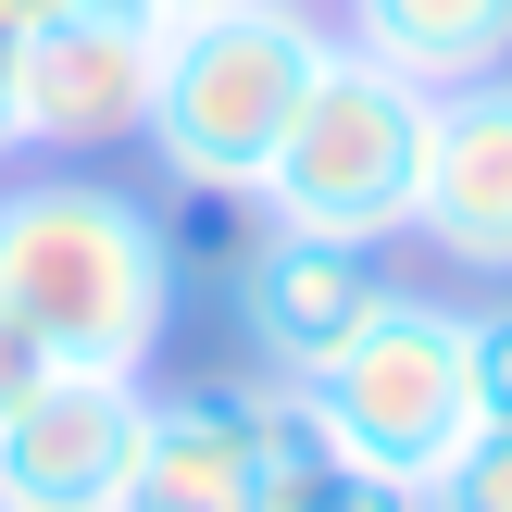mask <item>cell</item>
Listing matches in <instances>:
<instances>
[{"mask_svg":"<svg viewBox=\"0 0 512 512\" xmlns=\"http://www.w3.org/2000/svg\"><path fill=\"white\" fill-rule=\"evenodd\" d=\"M338 38L400 63L413 88H475L512 75V0H338Z\"/></svg>","mask_w":512,"mask_h":512,"instance_id":"cell-9","label":"cell"},{"mask_svg":"<svg viewBox=\"0 0 512 512\" xmlns=\"http://www.w3.org/2000/svg\"><path fill=\"white\" fill-rule=\"evenodd\" d=\"M263 512H425V488H413V475H375V463H350V450L313 425V450H300V463L275 475V500H263Z\"/></svg>","mask_w":512,"mask_h":512,"instance_id":"cell-11","label":"cell"},{"mask_svg":"<svg viewBox=\"0 0 512 512\" xmlns=\"http://www.w3.org/2000/svg\"><path fill=\"white\" fill-rule=\"evenodd\" d=\"M150 88H163V25L138 0H88V13L25 38V150H50V163L138 150L150 138Z\"/></svg>","mask_w":512,"mask_h":512,"instance_id":"cell-5","label":"cell"},{"mask_svg":"<svg viewBox=\"0 0 512 512\" xmlns=\"http://www.w3.org/2000/svg\"><path fill=\"white\" fill-rule=\"evenodd\" d=\"M338 50V13L313 0H225V13L163 25V88H150V138L163 150V188H250L263 200V163L288 138L300 88Z\"/></svg>","mask_w":512,"mask_h":512,"instance_id":"cell-2","label":"cell"},{"mask_svg":"<svg viewBox=\"0 0 512 512\" xmlns=\"http://www.w3.org/2000/svg\"><path fill=\"white\" fill-rule=\"evenodd\" d=\"M0 163H25V25H0Z\"/></svg>","mask_w":512,"mask_h":512,"instance_id":"cell-16","label":"cell"},{"mask_svg":"<svg viewBox=\"0 0 512 512\" xmlns=\"http://www.w3.org/2000/svg\"><path fill=\"white\" fill-rule=\"evenodd\" d=\"M0 313L75 375H150L175 325L163 200L113 175H13L0 188Z\"/></svg>","mask_w":512,"mask_h":512,"instance_id":"cell-1","label":"cell"},{"mask_svg":"<svg viewBox=\"0 0 512 512\" xmlns=\"http://www.w3.org/2000/svg\"><path fill=\"white\" fill-rule=\"evenodd\" d=\"M463 338H475V425H512V288L475 300Z\"/></svg>","mask_w":512,"mask_h":512,"instance_id":"cell-13","label":"cell"},{"mask_svg":"<svg viewBox=\"0 0 512 512\" xmlns=\"http://www.w3.org/2000/svg\"><path fill=\"white\" fill-rule=\"evenodd\" d=\"M300 400H313V425L350 450V463L413 475V488H425V475L475 438V338H463V300L400 288Z\"/></svg>","mask_w":512,"mask_h":512,"instance_id":"cell-4","label":"cell"},{"mask_svg":"<svg viewBox=\"0 0 512 512\" xmlns=\"http://www.w3.org/2000/svg\"><path fill=\"white\" fill-rule=\"evenodd\" d=\"M63 13H88V0H0V25H25V38H38V25H63Z\"/></svg>","mask_w":512,"mask_h":512,"instance_id":"cell-17","label":"cell"},{"mask_svg":"<svg viewBox=\"0 0 512 512\" xmlns=\"http://www.w3.org/2000/svg\"><path fill=\"white\" fill-rule=\"evenodd\" d=\"M50 375H63V363H50V350H38V338H25V325H13V313H0V413H25V400H38V388H50Z\"/></svg>","mask_w":512,"mask_h":512,"instance_id":"cell-15","label":"cell"},{"mask_svg":"<svg viewBox=\"0 0 512 512\" xmlns=\"http://www.w3.org/2000/svg\"><path fill=\"white\" fill-rule=\"evenodd\" d=\"M150 25H188V13H225V0H138Z\"/></svg>","mask_w":512,"mask_h":512,"instance_id":"cell-18","label":"cell"},{"mask_svg":"<svg viewBox=\"0 0 512 512\" xmlns=\"http://www.w3.org/2000/svg\"><path fill=\"white\" fill-rule=\"evenodd\" d=\"M150 463V375H50L0 413V512H113Z\"/></svg>","mask_w":512,"mask_h":512,"instance_id":"cell-7","label":"cell"},{"mask_svg":"<svg viewBox=\"0 0 512 512\" xmlns=\"http://www.w3.org/2000/svg\"><path fill=\"white\" fill-rule=\"evenodd\" d=\"M413 238L438 250V263H463V275H488V288H512V75L438 88Z\"/></svg>","mask_w":512,"mask_h":512,"instance_id":"cell-8","label":"cell"},{"mask_svg":"<svg viewBox=\"0 0 512 512\" xmlns=\"http://www.w3.org/2000/svg\"><path fill=\"white\" fill-rule=\"evenodd\" d=\"M113 512H263V500L213 488V475H175V463H138V488H125Z\"/></svg>","mask_w":512,"mask_h":512,"instance_id":"cell-14","label":"cell"},{"mask_svg":"<svg viewBox=\"0 0 512 512\" xmlns=\"http://www.w3.org/2000/svg\"><path fill=\"white\" fill-rule=\"evenodd\" d=\"M425 125H438V88H413L400 63H375V50L338 38V50H325V75L300 88L275 163H263V213L300 225V238H350V250L413 238Z\"/></svg>","mask_w":512,"mask_h":512,"instance_id":"cell-3","label":"cell"},{"mask_svg":"<svg viewBox=\"0 0 512 512\" xmlns=\"http://www.w3.org/2000/svg\"><path fill=\"white\" fill-rule=\"evenodd\" d=\"M425 512H512V425H475V438L425 475Z\"/></svg>","mask_w":512,"mask_h":512,"instance_id":"cell-12","label":"cell"},{"mask_svg":"<svg viewBox=\"0 0 512 512\" xmlns=\"http://www.w3.org/2000/svg\"><path fill=\"white\" fill-rule=\"evenodd\" d=\"M388 300H400V275L375 263V250H350V238H300V225H275V213H263V238H250V263L225 275V313H238L250 363L288 375V388H313V375L338 363L375 313H388Z\"/></svg>","mask_w":512,"mask_h":512,"instance_id":"cell-6","label":"cell"},{"mask_svg":"<svg viewBox=\"0 0 512 512\" xmlns=\"http://www.w3.org/2000/svg\"><path fill=\"white\" fill-rule=\"evenodd\" d=\"M250 238H263V200L250 188H175L163 200V263H175V288H188V275H238L250 263Z\"/></svg>","mask_w":512,"mask_h":512,"instance_id":"cell-10","label":"cell"}]
</instances>
